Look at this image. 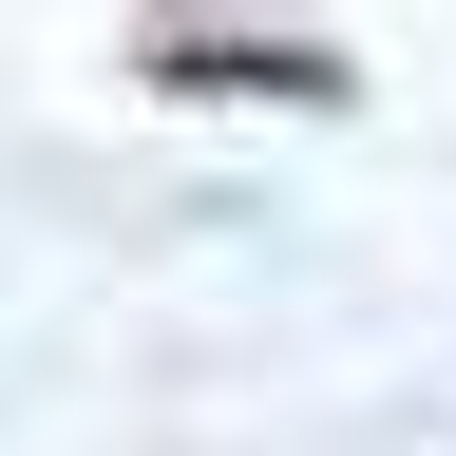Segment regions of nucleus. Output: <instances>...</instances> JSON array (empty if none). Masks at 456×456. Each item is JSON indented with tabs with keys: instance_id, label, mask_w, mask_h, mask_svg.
Returning <instances> with one entry per match:
<instances>
[{
	"instance_id": "nucleus-1",
	"label": "nucleus",
	"mask_w": 456,
	"mask_h": 456,
	"mask_svg": "<svg viewBox=\"0 0 456 456\" xmlns=\"http://www.w3.org/2000/svg\"><path fill=\"white\" fill-rule=\"evenodd\" d=\"M152 77H171V95H342V57H323V38H191V20H171Z\"/></svg>"
}]
</instances>
